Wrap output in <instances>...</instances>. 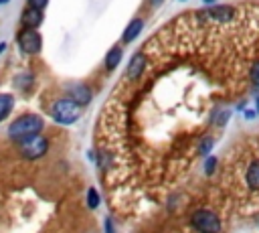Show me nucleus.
Wrapping results in <instances>:
<instances>
[{
    "label": "nucleus",
    "mask_w": 259,
    "mask_h": 233,
    "mask_svg": "<svg viewBox=\"0 0 259 233\" xmlns=\"http://www.w3.org/2000/svg\"><path fill=\"white\" fill-rule=\"evenodd\" d=\"M45 122L38 113H24L20 115L18 120H14L8 128V136L16 142H20L22 138H28V136H34V134H40Z\"/></svg>",
    "instance_id": "f257e3e1"
},
{
    "label": "nucleus",
    "mask_w": 259,
    "mask_h": 233,
    "mask_svg": "<svg viewBox=\"0 0 259 233\" xmlns=\"http://www.w3.org/2000/svg\"><path fill=\"white\" fill-rule=\"evenodd\" d=\"M51 115L57 124H73L81 118V105H77L73 99H59L53 103Z\"/></svg>",
    "instance_id": "f03ea898"
},
{
    "label": "nucleus",
    "mask_w": 259,
    "mask_h": 233,
    "mask_svg": "<svg viewBox=\"0 0 259 233\" xmlns=\"http://www.w3.org/2000/svg\"><path fill=\"white\" fill-rule=\"evenodd\" d=\"M190 223L196 231L200 233H219L221 231V221L219 217L212 213V211H206V209H198L192 213L190 217Z\"/></svg>",
    "instance_id": "7ed1b4c3"
},
{
    "label": "nucleus",
    "mask_w": 259,
    "mask_h": 233,
    "mask_svg": "<svg viewBox=\"0 0 259 233\" xmlns=\"http://www.w3.org/2000/svg\"><path fill=\"white\" fill-rule=\"evenodd\" d=\"M18 148H20V154L24 158H40L47 148H49V140L40 134H34V136H28V138H22L18 142Z\"/></svg>",
    "instance_id": "20e7f679"
},
{
    "label": "nucleus",
    "mask_w": 259,
    "mask_h": 233,
    "mask_svg": "<svg viewBox=\"0 0 259 233\" xmlns=\"http://www.w3.org/2000/svg\"><path fill=\"white\" fill-rule=\"evenodd\" d=\"M18 45L22 49V53H28V55H36L42 47V36L34 30V28H24L20 34H18Z\"/></svg>",
    "instance_id": "39448f33"
},
{
    "label": "nucleus",
    "mask_w": 259,
    "mask_h": 233,
    "mask_svg": "<svg viewBox=\"0 0 259 233\" xmlns=\"http://www.w3.org/2000/svg\"><path fill=\"white\" fill-rule=\"evenodd\" d=\"M235 16V8L231 6H217V8H208L202 12V18L212 20V22H229Z\"/></svg>",
    "instance_id": "423d86ee"
},
{
    "label": "nucleus",
    "mask_w": 259,
    "mask_h": 233,
    "mask_svg": "<svg viewBox=\"0 0 259 233\" xmlns=\"http://www.w3.org/2000/svg\"><path fill=\"white\" fill-rule=\"evenodd\" d=\"M69 95L77 105H87L91 101V89L83 83H73L69 85Z\"/></svg>",
    "instance_id": "0eeeda50"
},
{
    "label": "nucleus",
    "mask_w": 259,
    "mask_h": 233,
    "mask_svg": "<svg viewBox=\"0 0 259 233\" xmlns=\"http://www.w3.org/2000/svg\"><path fill=\"white\" fill-rule=\"evenodd\" d=\"M144 67H146V57L142 53H136L127 65V71H125V77L127 79H138L142 73H144Z\"/></svg>",
    "instance_id": "6e6552de"
},
{
    "label": "nucleus",
    "mask_w": 259,
    "mask_h": 233,
    "mask_svg": "<svg viewBox=\"0 0 259 233\" xmlns=\"http://www.w3.org/2000/svg\"><path fill=\"white\" fill-rule=\"evenodd\" d=\"M40 22H42V10L32 8V6H28V8L22 10V24L26 28H36Z\"/></svg>",
    "instance_id": "1a4fd4ad"
},
{
    "label": "nucleus",
    "mask_w": 259,
    "mask_h": 233,
    "mask_svg": "<svg viewBox=\"0 0 259 233\" xmlns=\"http://www.w3.org/2000/svg\"><path fill=\"white\" fill-rule=\"evenodd\" d=\"M247 184L253 188V190H259V160H253L249 166H247Z\"/></svg>",
    "instance_id": "9d476101"
},
{
    "label": "nucleus",
    "mask_w": 259,
    "mask_h": 233,
    "mask_svg": "<svg viewBox=\"0 0 259 233\" xmlns=\"http://www.w3.org/2000/svg\"><path fill=\"white\" fill-rule=\"evenodd\" d=\"M142 26H144V22L140 20V18H136V20H132L130 24H127V28L123 30V36H121V41L123 43H132L138 34H140V30H142Z\"/></svg>",
    "instance_id": "9b49d317"
},
{
    "label": "nucleus",
    "mask_w": 259,
    "mask_h": 233,
    "mask_svg": "<svg viewBox=\"0 0 259 233\" xmlns=\"http://www.w3.org/2000/svg\"><path fill=\"white\" fill-rule=\"evenodd\" d=\"M121 57H123V49H121V47L109 49V53L105 55V65H107V69H115V67L119 65Z\"/></svg>",
    "instance_id": "f8f14e48"
},
{
    "label": "nucleus",
    "mask_w": 259,
    "mask_h": 233,
    "mask_svg": "<svg viewBox=\"0 0 259 233\" xmlns=\"http://www.w3.org/2000/svg\"><path fill=\"white\" fill-rule=\"evenodd\" d=\"M12 105H14V97L10 93H0V122L10 113Z\"/></svg>",
    "instance_id": "ddd939ff"
},
{
    "label": "nucleus",
    "mask_w": 259,
    "mask_h": 233,
    "mask_svg": "<svg viewBox=\"0 0 259 233\" xmlns=\"http://www.w3.org/2000/svg\"><path fill=\"white\" fill-rule=\"evenodd\" d=\"M87 205H89V209H97L99 207V195H97L95 188L87 190Z\"/></svg>",
    "instance_id": "4468645a"
},
{
    "label": "nucleus",
    "mask_w": 259,
    "mask_h": 233,
    "mask_svg": "<svg viewBox=\"0 0 259 233\" xmlns=\"http://www.w3.org/2000/svg\"><path fill=\"white\" fill-rule=\"evenodd\" d=\"M227 120H229V109H221V111H214V113H212V124L225 126Z\"/></svg>",
    "instance_id": "2eb2a0df"
},
{
    "label": "nucleus",
    "mask_w": 259,
    "mask_h": 233,
    "mask_svg": "<svg viewBox=\"0 0 259 233\" xmlns=\"http://www.w3.org/2000/svg\"><path fill=\"white\" fill-rule=\"evenodd\" d=\"M251 81L259 87V61H255V63L251 65Z\"/></svg>",
    "instance_id": "dca6fc26"
},
{
    "label": "nucleus",
    "mask_w": 259,
    "mask_h": 233,
    "mask_svg": "<svg viewBox=\"0 0 259 233\" xmlns=\"http://www.w3.org/2000/svg\"><path fill=\"white\" fill-rule=\"evenodd\" d=\"M214 166H217V158H214V156H208L206 162H204V172H206V174H212Z\"/></svg>",
    "instance_id": "f3484780"
},
{
    "label": "nucleus",
    "mask_w": 259,
    "mask_h": 233,
    "mask_svg": "<svg viewBox=\"0 0 259 233\" xmlns=\"http://www.w3.org/2000/svg\"><path fill=\"white\" fill-rule=\"evenodd\" d=\"M47 2H49V0H28V6H32V8H38V10H42V8L47 6Z\"/></svg>",
    "instance_id": "a211bd4d"
},
{
    "label": "nucleus",
    "mask_w": 259,
    "mask_h": 233,
    "mask_svg": "<svg viewBox=\"0 0 259 233\" xmlns=\"http://www.w3.org/2000/svg\"><path fill=\"white\" fill-rule=\"evenodd\" d=\"M210 148H212V140H204V142L200 144V152H202V154H206Z\"/></svg>",
    "instance_id": "6ab92c4d"
},
{
    "label": "nucleus",
    "mask_w": 259,
    "mask_h": 233,
    "mask_svg": "<svg viewBox=\"0 0 259 233\" xmlns=\"http://www.w3.org/2000/svg\"><path fill=\"white\" fill-rule=\"evenodd\" d=\"M105 233H113V225H111V219H105Z\"/></svg>",
    "instance_id": "aec40b11"
},
{
    "label": "nucleus",
    "mask_w": 259,
    "mask_h": 233,
    "mask_svg": "<svg viewBox=\"0 0 259 233\" xmlns=\"http://www.w3.org/2000/svg\"><path fill=\"white\" fill-rule=\"evenodd\" d=\"M4 2H8V0H0V4H4Z\"/></svg>",
    "instance_id": "412c9836"
},
{
    "label": "nucleus",
    "mask_w": 259,
    "mask_h": 233,
    "mask_svg": "<svg viewBox=\"0 0 259 233\" xmlns=\"http://www.w3.org/2000/svg\"><path fill=\"white\" fill-rule=\"evenodd\" d=\"M204 2H212V0H204Z\"/></svg>",
    "instance_id": "4be33fe9"
}]
</instances>
